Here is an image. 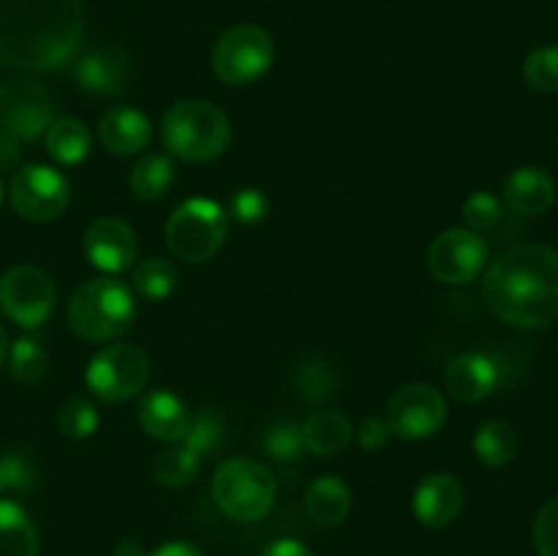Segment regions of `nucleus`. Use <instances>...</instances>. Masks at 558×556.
Listing matches in <instances>:
<instances>
[{"label": "nucleus", "mask_w": 558, "mask_h": 556, "mask_svg": "<svg viewBox=\"0 0 558 556\" xmlns=\"http://www.w3.org/2000/svg\"><path fill=\"white\" fill-rule=\"evenodd\" d=\"M483 298L501 322L521 330H545L558 322V249L518 245L490 265Z\"/></svg>", "instance_id": "nucleus-2"}, {"label": "nucleus", "mask_w": 558, "mask_h": 556, "mask_svg": "<svg viewBox=\"0 0 558 556\" xmlns=\"http://www.w3.org/2000/svg\"><path fill=\"white\" fill-rule=\"evenodd\" d=\"M523 76L537 93H558V47H537L523 63Z\"/></svg>", "instance_id": "nucleus-32"}, {"label": "nucleus", "mask_w": 558, "mask_h": 556, "mask_svg": "<svg viewBox=\"0 0 558 556\" xmlns=\"http://www.w3.org/2000/svg\"><path fill=\"white\" fill-rule=\"evenodd\" d=\"M501 365L488 352H463L450 360L445 371V385L452 398L463 403H477L499 387Z\"/></svg>", "instance_id": "nucleus-15"}, {"label": "nucleus", "mask_w": 558, "mask_h": 556, "mask_svg": "<svg viewBox=\"0 0 558 556\" xmlns=\"http://www.w3.org/2000/svg\"><path fill=\"white\" fill-rule=\"evenodd\" d=\"M474 452L490 469H501L515 458L518 434L507 420H485L474 434Z\"/></svg>", "instance_id": "nucleus-26"}, {"label": "nucleus", "mask_w": 558, "mask_h": 556, "mask_svg": "<svg viewBox=\"0 0 558 556\" xmlns=\"http://www.w3.org/2000/svg\"><path fill=\"white\" fill-rule=\"evenodd\" d=\"M131 63L118 49H96L76 60L74 80L82 90L93 96H114L123 93L129 85Z\"/></svg>", "instance_id": "nucleus-17"}, {"label": "nucleus", "mask_w": 558, "mask_h": 556, "mask_svg": "<svg viewBox=\"0 0 558 556\" xmlns=\"http://www.w3.org/2000/svg\"><path fill=\"white\" fill-rule=\"evenodd\" d=\"M229 232V216L218 202L194 196L174 207L167 221V245L178 259L199 262L213 259L221 251Z\"/></svg>", "instance_id": "nucleus-6"}, {"label": "nucleus", "mask_w": 558, "mask_h": 556, "mask_svg": "<svg viewBox=\"0 0 558 556\" xmlns=\"http://www.w3.org/2000/svg\"><path fill=\"white\" fill-rule=\"evenodd\" d=\"M0 309L25 330H36L54 311V283L33 265L11 267L0 278Z\"/></svg>", "instance_id": "nucleus-11"}, {"label": "nucleus", "mask_w": 558, "mask_h": 556, "mask_svg": "<svg viewBox=\"0 0 558 556\" xmlns=\"http://www.w3.org/2000/svg\"><path fill=\"white\" fill-rule=\"evenodd\" d=\"M98 140L114 156H136L153 140V123L145 112L134 107L109 109L98 125Z\"/></svg>", "instance_id": "nucleus-19"}, {"label": "nucleus", "mask_w": 558, "mask_h": 556, "mask_svg": "<svg viewBox=\"0 0 558 556\" xmlns=\"http://www.w3.org/2000/svg\"><path fill=\"white\" fill-rule=\"evenodd\" d=\"M298 390L311 403L327 401L336 392V374L325 360H305L298 368Z\"/></svg>", "instance_id": "nucleus-34"}, {"label": "nucleus", "mask_w": 558, "mask_h": 556, "mask_svg": "<svg viewBox=\"0 0 558 556\" xmlns=\"http://www.w3.org/2000/svg\"><path fill=\"white\" fill-rule=\"evenodd\" d=\"M349 510H352V491L336 474L316 478L305 491V512L319 527H338L347 521Z\"/></svg>", "instance_id": "nucleus-21"}, {"label": "nucleus", "mask_w": 558, "mask_h": 556, "mask_svg": "<svg viewBox=\"0 0 558 556\" xmlns=\"http://www.w3.org/2000/svg\"><path fill=\"white\" fill-rule=\"evenodd\" d=\"M174 183V164L172 158L163 156V153H147L140 161L131 167L129 172V185L134 191V196L145 202H156L172 189Z\"/></svg>", "instance_id": "nucleus-25"}, {"label": "nucleus", "mask_w": 558, "mask_h": 556, "mask_svg": "<svg viewBox=\"0 0 558 556\" xmlns=\"http://www.w3.org/2000/svg\"><path fill=\"white\" fill-rule=\"evenodd\" d=\"M85 382L98 401L123 403L147 387L150 360L134 343H109L90 360Z\"/></svg>", "instance_id": "nucleus-8"}, {"label": "nucleus", "mask_w": 558, "mask_h": 556, "mask_svg": "<svg viewBox=\"0 0 558 556\" xmlns=\"http://www.w3.org/2000/svg\"><path fill=\"white\" fill-rule=\"evenodd\" d=\"M262 447H265L267 456L278 463H294L305 456V442H303V428L289 420H278L262 436Z\"/></svg>", "instance_id": "nucleus-31"}, {"label": "nucleus", "mask_w": 558, "mask_h": 556, "mask_svg": "<svg viewBox=\"0 0 558 556\" xmlns=\"http://www.w3.org/2000/svg\"><path fill=\"white\" fill-rule=\"evenodd\" d=\"M54 120V98L44 85L14 80L0 85V142H36Z\"/></svg>", "instance_id": "nucleus-9"}, {"label": "nucleus", "mask_w": 558, "mask_h": 556, "mask_svg": "<svg viewBox=\"0 0 558 556\" xmlns=\"http://www.w3.org/2000/svg\"><path fill=\"white\" fill-rule=\"evenodd\" d=\"M9 200L22 218L44 223L58 218L69 207L71 185L58 169L47 164H27L11 178Z\"/></svg>", "instance_id": "nucleus-10"}, {"label": "nucleus", "mask_w": 558, "mask_h": 556, "mask_svg": "<svg viewBox=\"0 0 558 556\" xmlns=\"http://www.w3.org/2000/svg\"><path fill=\"white\" fill-rule=\"evenodd\" d=\"M161 136L174 158L205 164L223 156L232 140V125L216 104L189 98L163 114Z\"/></svg>", "instance_id": "nucleus-3"}, {"label": "nucleus", "mask_w": 558, "mask_h": 556, "mask_svg": "<svg viewBox=\"0 0 558 556\" xmlns=\"http://www.w3.org/2000/svg\"><path fill=\"white\" fill-rule=\"evenodd\" d=\"M229 213H232L234 221L245 223V227H254L262 223L270 213V200L262 189H240L234 191L232 200H229Z\"/></svg>", "instance_id": "nucleus-37"}, {"label": "nucleus", "mask_w": 558, "mask_h": 556, "mask_svg": "<svg viewBox=\"0 0 558 556\" xmlns=\"http://www.w3.org/2000/svg\"><path fill=\"white\" fill-rule=\"evenodd\" d=\"M202 467V458L191 452L189 447H169V450L158 452L153 461V478L163 485V488H185L194 483L196 472Z\"/></svg>", "instance_id": "nucleus-28"}, {"label": "nucleus", "mask_w": 558, "mask_h": 556, "mask_svg": "<svg viewBox=\"0 0 558 556\" xmlns=\"http://www.w3.org/2000/svg\"><path fill=\"white\" fill-rule=\"evenodd\" d=\"M93 136L87 125L76 118H58L47 129V150L63 167H76L90 156Z\"/></svg>", "instance_id": "nucleus-24"}, {"label": "nucleus", "mask_w": 558, "mask_h": 556, "mask_svg": "<svg viewBox=\"0 0 558 556\" xmlns=\"http://www.w3.org/2000/svg\"><path fill=\"white\" fill-rule=\"evenodd\" d=\"M223 436H227V425H223L221 414L213 412V409H199L191 418L189 431L183 436V447H189L199 458L216 456L223 447Z\"/></svg>", "instance_id": "nucleus-30"}, {"label": "nucleus", "mask_w": 558, "mask_h": 556, "mask_svg": "<svg viewBox=\"0 0 558 556\" xmlns=\"http://www.w3.org/2000/svg\"><path fill=\"white\" fill-rule=\"evenodd\" d=\"M414 516L428 529H445L461 516L463 510V485L458 478L447 472L428 474L414 491Z\"/></svg>", "instance_id": "nucleus-16"}, {"label": "nucleus", "mask_w": 558, "mask_h": 556, "mask_svg": "<svg viewBox=\"0 0 558 556\" xmlns=\"http://www.w3.org/2000/svg\"><path fill=\"white\" fill-rule=\"evenodd\" d=\"M36 483V469L31 458L22 452H3L0 456V494H22Z\"/></svg>", "instance_id": "nucleus-35"}, {"label": "nucleus", "mask_w": 558, "mask_h": 556, "mask_svg": "<svg viewBox=\"0 0 558 556\" xmlns=\"http://www.w3.org/2000/svg\"><path fill=\"white\" fill-rule=\"evenodd\" d=\"M191 412L183 398L172 390H153L140 403V425L158 442H183Z\"/></svg>", "instance_id": "nucleus-18"}, {"label": "nucleus", "mask_w": 558, "mask_h": 556, "mask_svg": "<svg viewBox=\"0 0 558 556\" xmlns=\"http://www.w3.org/2000/svg\"><path fill=\"white\" fill-rule=\"evenodd\" d=\"M505 200L521 216H543L556 205V180L539 167H518L505 180Z\"/></svg>", "instance_id": "nucleus-20"}, {"label": "nucleus", "mask_w": 558, "mask_h": 556, "mask_svg": "<svg viewBox=\"0 0 558 556\" xmlns=\"http://www.w3.org/2000/svg\"><path fill=\"white\" fill-rule=\"evenodd\" d=\"M300 428H303L305 450L322 458H332L343 452L354 436L349 418H343L341 412H332V409H319Z\"/></svg>", "instance_id": "nucleus-22"}, {"label": "nucleus", "mask_w": 558, "mask_h": 556, "mask_svg": "<svg viewBox=\"0 0 558 556\" xmlns=\"http://www.w3.org/2000/svg\"><path fill=\"white\" fill-rule=\"evenodd\" d=\"M276 44L259 25H234L213 47V71L223 85H251L270 71Z\"/></svg>", "instance_id": "nucleus-7"}, {"label": "nucleus", "mask_w": 558, "mask_h": 556, "mask_svg": "<svg viewBox=\"0 0 558 556\" xmlns=\"http://www.w3.org/2000/svg\"><path fill=\"white\" fill-rule=\"evenodd\" d=\"M150 556H205L194 543H185V540H172V543H163L153 551Z\"/></svg>", "instance_id": "nucleus-41"}, {"label": "nucleus", "mask_w": 558, "mask_h": 556, "mask_svg": "<svg viewBox=\"0 0 558 556\" xmlns=\"http://www.w3.org/2000/svg\"><path fill=\"white\" fill-rule=\"evenodd\" d=\"M0 202H3V180H0Z\"/></svg>", "instance_id": "nucleus-45"}, {"label": "nucleus", "mask_w": 558, "mask_h": 556, "mask_svg": "<svg viewBox=\"0 0 558 556\" xmlns=\"http://www.w3.org/2000/svg\"><path fill=\"white\" fill-rule=\"evenodd\" d=\"M392 431H390V423L381 418H365L363 423L354 428V439H357V445L363 447V450H381V447L390 442Z\"/></svg>", "instance_id": "nucleus-39"}, {"label": "nucleus", "mask_w": 558, "mask_h": 556, "mask_svg": "<svg viewBox=\"0 0 558 556\" xmlns=\"http://www.w3.org/2000/svg\"><path fill=\"white\" fill-rule=\"evenodd\" d=\"M488 243L472 229H445L428 249V267L441 283H469L485 270Z\"/></svg>", "instance_id": "nucleus-13"}, {"label": "nucleus", "mask_w": 558, "mask_h": 556, "mask_svg": "<svg viewBox=\"0 0 558 556\" xmlns=\"http://www.w3.org/2000/svg\"><path fill=\"white\" fill-rule=\"evenodd\" d=\"M262 556H314V551L305 543H300V540L281 537L276 540V543L267 545V548L262 551Z\"/></svg>", "instance_id": "nucleus-40"}, {"label": "nucleus", "mask_w": 558, "mask_h": 556, "mask_svg": "<svg viewBox=\"0 0 558 556\" xmlns=\"http://www.w3.org/2000/svg\"><path fill=\"white\" fill-rule=\"evenodd\" d=\"M20 158H22L20 145H14V142H0V169L16 167Z\"/></svg>", "instance_id": "nucleus-42"}, {"label": "nucleus", "mask_w": 558, "mask_h": 556, "mask_svg": "<svg viewBox=\"0 0 558 556\" xmlns=\"http://www.w3.org/2000/svg\"><path fill=\"white\" fill-rule=\"evenodd\" d=\"M0 556H38L36 523L11 499H0Z\"/></svg>", "instance_id": "nucleus-23"}, {"label": "nucleus", "mask_w": 558, "mask_h": 556, "mask_svg": "<svg viewBox=\"0 0 558 556\" xmlns=\"http://www.w3.org/2000/svg\"><path fill=\"white\" fill-rule=\"evenodd\" d=\"M5 358H9V336H5V327L0 325V368H3Z\"/></svg>", "instance_id": "nucleus-44"}, {"label": "nucleus", "mask_w": 558, "mask_h": 556, "mask_svg": "<svg viewBox=\"0 0 558 556\" xmlns=\"http://www.w3.org/2000/svg\"><path fill=\"white\" fill-rule=\"evenodd\" d=\"M387 423L401 439H428L447 423L445 396L425 382L398 387L387 401Z\"/></svg>", "instance_id": "nucleus-12"}, {"label": "nucleus", "mask_w": 558, "mask_h": 556, "mask_svg": "<svg viewBox=\"0 0 558 556\" xmlns=\"http://www.w3.org/2000/svg\"><path fill=\"white\" fill-rule=\"evenodd\" d=\"M58 428L69 439H87L98 428V412L85 398H69L58 409Z\"/></svg>", "instance_id": "nucleus-33"}, {"label": "nucleus", "mask_w": 558, "mask_h": 556, "mask_svg": "<svg viewBox=\"0 0 558 556\" xmlns=\"http://www.w3.org/2000/svg\"><path fill=\"white\" fill-rule=\"evenodd\" d=\"M134 292L120 278H93L69 303V325L85 341H114L134 325Z\"/></svg>", "instance_id": "nucleus-4"}, {"label": "nucleus", "mask_w": 558, "mask_h": 556, "mask_svg": "<svg viewBox=\"0 0 558 556\" xmlns=\"http://www.w3.org/2000/svg\"><path fill=\"white\" fill-rule=\"evenodd\" d=\"M131 287L147 300H167L174 292V287H178V270H174V265L169 259L153 256V259L140 262L134 267V273H131Z\"/></svg>", "instance_id": "nucleus-29"}, {"label": "nucleus", "mask_w": 558, "mask_h": 556, "mask_svg": "<svg viewBox=\"0 0 558 556\" xmlns=\"http://www.w3.org/2000/svg\"><path fill=\"white\" fill-rule=\"evenodd\" d=\"M276 478L256 458H229L213 474V499L218 510L240 523L265 518L276 505Z\"/></svg>", "instance_id": "nucleus-5"}, {"label": "nucleus", "mask_w": 558, "mask_h": 556, "mask_svg": "<svg viewBox=\"0 0 558 556\" xmlns=\"http://www.w3.org/2000/svg\"><path fill=\"white\" fill-rule=\"evenodd\" d=\"M534 545H537L539 556H558V496L537 512Z\"/></svg>", "instance_id": "nucleus-38"}, {"label": "nucleus", "mask_w": 558, "mask_h": 556, "mask_svg": "<svg viewBox=\"0 0 558 556\" xmlns=\"http://www.w3.org/2000/svg\"><path fill=\"white\" fill-rule=\"evenodd\" d=\"M85 254L98 270L118 276L134 265L140 245H136V234L129 223L112 216H101L85 229Z\"/></svg>", "instance_id": "nucleus-14"}, {"label": "nucleus", "mask_w": 558, "mask_h": 556, "mask_svg": "<svg viewBox=\"0 0 558 556\" xmlns=\"http://www.w3.org/2000/svg\"><path fill=\"white\" fill-rule=\"evenodd\" d=\"M5 360H9L11 376L22 385H36L49 371L47 349L33 336H22L14 343H9V358Z\"/></svg>", "instance_id": "nucleus-27"}, {"label": "nucleus", "mask_w": 558, "mask_h": 556, "mask_svg": "<svg viewBox=\"0 0 558 556\" xmlns=\"http://www.w3.org/2000/svg\"><path fill=\"white\" fill-rule=\"evenodd\" d=\"M463 221L472 232H485L501 221V202L490 191H474L463 202Z\"/></svg>", "instance_id": "nucleus-36"}, {"label": "nucleus", "mask_w": 558, "mask_h": 556, "mask_svg": "<svg viewBox=\"0 0 558 556\" xmlns=\"http://www.w3.org/2000/svg\"><path fill=\"white\" fill-rule=\"evenodd\" d=\"M85 0H0V60L25 71H54L76 55Z\"/></svg>", "instance_id": "nucleus-1"}, {"label": "nucleus", "mask_w": 558, "mask_h": 556, "mask_svg": "<svg viewBox=\"0 0 558 556\" xmlns=\"http://www.w3.org/2000/svg\"><path fill=\"white\" fill-rule=\"evenodd\" d=\"M114 556H147L145 548H142V543H136V540H123V543L114 548Z\"/></svg>", "instance_id": "nucleus-43"}]
</instances>
